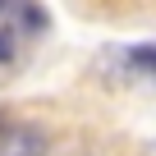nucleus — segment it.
Instances as JSON below:
<instances>
[{"instance_id":"obj_1","label":"nucleus","mask_w":156,"mask_h":156,"mask_svg":"<svg viewBox=\"0 0 156 156\" xmlns=\"http://www.w3.org/2000/svg\"><path fill=\"white\" fill-rule=\"evenodd\" d=\"M51 138L37 124H5L0 129V156H46Z\"/></svg>"},{"instance_id":"obj_2","label":"nucleus","mask_w":156,"mask_h":156,"mask_svg":"<svg viewBox=\"0 0 156 156\" xmlns=\"http://www.w3.org/2000/svg\"><path fill=\"white\" fill-rule=\"evenodd\" d=\"M129 64H133V73H151V69H156V46H147V41L133 46V51H129Z\"/></svg>"},{"instance_id":"obj_3","label":"nucleus","mask_w":156,"mask_h":156,"mask_svg":"<svg viewBox=\"0 0 156 156\" xmlns=\"http://www.w3.org/2000/svg\"><path fill=\"white\" fill-rule=\"evenodd\" d=\"M9 60H14V37L0 28V64H9Z\"/></svg>"},{"instance_id":"obj_4","label":"nucleus","mask_w":156,"mask_h":156,"mask_svg":"<svg viewBox=\"0 0 156 156\" xmlns=\"http://www.w3.org/2000/svg\"><path fill=\"white\" fill-rule=\"evenodd\" d=\"M9 5H14V0H0V14H5V9H9Z\"/></svg>"}]
</instances>
